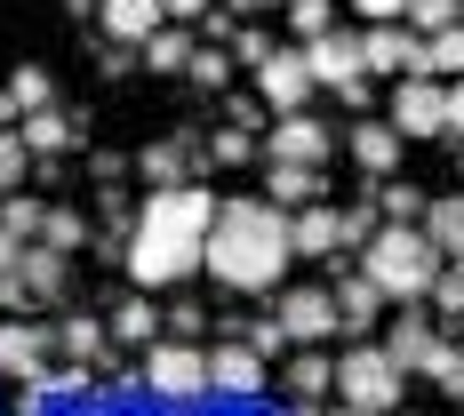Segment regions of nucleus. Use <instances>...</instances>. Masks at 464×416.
<instances>
[{
    "label": "nucleus",
    "mask_w": 464,
    "mask_h": 416,
    "mask_svg": "<svg viewBox=\"0 0 464 416\" xmlns=\"http://www.w3.org/2000/svg\"><path fill=\"white\" fill-rule=\"evenodd\" d=\"M401 129H392V121H361V129H353V160H361V177H392V169H401Z\"/></svg>",
    "instance_id": "412c9836"
},
{
    "label": "nucleus",
    "mask_w": 464,
    "mask_h": 416,
    "mask_svg": "<svg viewBox=\"0 0 464 416\" xmlns=\"http://www.w3.org/2000/svg\"><path fill=\"white\" fill-rule=\"evenodd\" d=\"M457 185H464V137H457Z\"/></svg>",
    "instance_id": "09e8293b"
},
{
    "label": "nucleus",
    "mask_w": 464,
    "mask_h": 416,
    "mask_svg": "<svg viewBox=\"0 0 464 416\" xmlns=\"http://www.w3.org/2000/svg\"><path fill=\"white\" fill-rule=\"evenodd\" d=\"M240 160H256V129H217V137H208V169H240Z\"/></svg>",
    "instance_id": "72a5a7b5"
},
{
    "label": "nucleus",
    "mask_w": 464,
    "mask_h": 416,
    "mask_svg": "<svg viewBox=\"0 0 464 416\" xmlns=\"http://www.w3.org/2000/svg\"><path fill=\"white\" fill-rule=\"evenodd\" d=\"M160 313H169V328H177V336H185V344H192V336H200V321H208V313H200V305H160Z\"/></svg>",
    "instance_id": "79ce46f5"
},
{
    "label": "nucleus",
    "mask_w": 464,
    "mask_h": 416,
    "mask_svg": "<svg viewBox=\"0 0 464 416\" xmlns=\"http://www.w3.org/2000/svg\"><path fill=\"white\" fill-rule=\"evenodd\" d=\"M265 8H273V0H232V16H240V24H256Z\"/></svg>",
    "instance_id": "49530a36"
},
{
    "label": "nucleus",
    "mask_w": 464,
    "mask_h": 416,
    "mask_svg": "<svg viewBox=\"0 0 464 416\" xmlns=\"http://www.w3.org/2000/svg\"><path fill=\"white\" fill-rule=\"evenodd\" d=\"M424 73L432 81H464V24H449V33L424 41Z\"/></svg>",
    "instance_id": "7c9ffc66"
},
{
    "label": "nucleus",
    "mask_w": 464,
    "mask_h": 416,
    "mask_svg": "<svg viewBox=\"0 0 464 416\" xmlns=\"http://www.w3.org/2000/svg\"><path fill=\"white\" fill-rule=\"evenodd\" d=\"M185 81H192V89H225L232 56H217V41H200V48H192V64H185Z\"/></svg>",
    "instance_id": "e433bc0d"
},
{
    "label": "nucleus",
    "mask_w": 464,
    "mask_h": 416,
    "mask_svg": "<svg viewBox=\"0 0 464 416\" xmlns=\"http://www.w3.org/2000/svg\"><path fill=\"white\" fill-rule=\"evenodd\" d=\"M104 336H112V328H104V321H89V313H64V321H56V353L89 369L96 353H104Z\"/></svg>",
    "instance_id": "a878e982"
},
{
    "label": "nucleus",
    "mask_w": 464,
    "mask_h": 416,
    "mask_svg": "<svg viewBox=\"0 0 464 416\" xmlns=\"http://www.w3.org/2000/svg\"><path fill=\"white\" fill-rule=\"evenodd\" d=\"M424 305H432L440 321H464V256L440 265V280H432V296H424Z\"/></svg>",
    "instance_id": "473e14b6"
},
{
    "label": "nucleus",
    "mask_w": 464,
    "mask_h": 416,
    "mask_svg": "<svg viewBox=\"0 0 464 416\" xmlns=\"http://www.w3.org/2000/svg\"><path fill=\"white\" fill-rule=\"evenodd\" d=\"M288 208H273L265 192H248V200H217V225H208V280H225L240 296H256V288H273L288 273Z\"/></svg>",
    "instance_id": "f03ea898"
},
{
    "label": "nucleus",
    "mask_w": 464,
    "mask_h": 416,
    "mask_svg": "<svg viewBox=\"0 0 464 416\" xmlns=\"http://www.w3.org/2000/svg\"><path fill=\"white\" fill-rule=\"evenodd\" d=\"M232 56H240V64H265L273 48H265V33H256V24H240V33H232Z\"/></svg>",
    "instance_id": "a19ab883"
},
{
    "label": "nucleus",
    "mask_w": 464,
    "mask_h": 416,
    "mask_svg": "<svg viewBox=\"0 0 464 416\" xmlns=\"http://www.w3.org/2000/svg\"><path fill=\"white\" fill-rule=\"evenodd\" d=\"M328 416H369V409H353V401H336V409H328Z\"/></svg>",
    "instance_id": "de8ad7c7"
},
{
    "label": "nucleus",
    "mask_w": 464,
    "mask_h": 416,
    "mask_svg": "<svg viewBox=\"0 0 464 416\" xmlns=\"http://www.w3.org/2000/svg\"><path fill=\"white\" fill-rule=\"evenodd\" d=\"M449 137H464V81H449Z\"/></svg>",
    "instance_id": "a18cd8bd"
},
{
    "label": "nucleus",
    "mask_w": 464,
    "mask_h": 416,
    "mask_svg": "<svg viewBox=\"0 0 464 416\" xmlns=\"http://www.w3.org/2000/svg\"><path fill=\"white\" fill-rule=\"evenodd\" d=\"M288 392H296V401H328V392H336V361H328L321 344H304V353L288 361Z\"/></svg>",
    "instance_id": "393cba45"
},
{
    "label": "nucleus",
    "mask_w": 464,
    "mask_h": 416,
    "mask_svg": "<svg viewBox=\"0 0 464 416\" xmlns=\"http://www.w3.org/2000/svg\"><path fill=\"white\" fill-rule=\"evenodd\" d=\"M96 24H104V41L144 48L160 24H169V8H160V0H96Z\"/></svg>",
    "instance_id": "2eb2a0df"
},
{
    "label": "nucleus",
    "mask_w": 464,
    "mask_h": 416,
    "mask_svg": "<svg viewBox=\"0 0 464 416\" xmlns=\"http://www.w3.org/2000/svg\"><path fill=\"white\" fill-rule=\"evenodd\" d=\"M192 160H208V137H200V129H177V137H160V144H144V152H137V177L152 192H160V185H192V177H185Z\"/></svg>",
    "instance_id": "9b49d317"
},
{
    "label": "nucleus",
    "mask_w": 464,
    "mask_h": 416,
    "mask_svg": "<svg viewBox=\"0 0 464 416\" xmlns=\"http://www.w3.org/2000/svg\"><path fill=\"white\" fill-rule=\"evenodd\" d=\"M384 305H392V296H384L369 273H344V280H336V328H344V336H369V328L384 321Z\"/></svg>",
    "instance_id": "a211bd4d"
},
{
    "label": "nucleus",
    "mask_w": 464,
    "mask_h": 416,
    "mask_svg": "<svg viewBox=\"0 0 464 416\" xmlns=\"http://www.w3.org/2000/svg\"><path fill=\"white\" fill-rule=\"evenodd\" d=\"M280 328H288V344H328L336 336V288H288Z\"/></svg>",
    "instance_id": "f8f14e48"
},
{
    "label": "nucleus",
    "mask_w": 464,
    "mask_h": 416,
    "mask_svg": "<svg viewBox=\"0 0 464 416\" xmlns=\"http://www.w3.org/2000/svg\"><path fill=\"white\" fill-rule=\"evenodd\" d=\"M457 24H464V16H457Z\"/></svg>",
    "instance_id": "3c124183"
},
{
    "label": "nucleus",
    "mask_w": 464,
    "mask_h": 416,
    "mask_svg": "<svg viewBox=\"0 0 464 416\" xmlns=\"http://www.w3.org/2000/svg\"><path fill=\"white\" fill-rule=\"evenodd\" d=\"M41 177V152L24 144V129H0V192H24Z\"/></svg>",
    "instance_id": "bb28decb"
},
{
    "label": "nucleus",
    "mask_w": 464,
    "mask_h": 416,
    "mask_svg": "<svg viewBox=\"0 0 464 416\" xmlns=\"http://www.w3.org/2000/svg\"><path fill=\"white\" fill-rule=\"evenodd\" d=\"M265 353H256V344H217V353H208V392H217V401H256V392H265Z\"/></svg>",
    "instance_id": "9d476101"
},
{
    "label": "nucleus",
    "mask_w": 464,
    "mask_h": 416,
    "mask_svg": "<svg viewBox=\"0 0 464 416\" xmlns=\"http://www.w3.org/2000/svg\"><path fill=\"white\" fill-rule=\"evenodd\" d=\"M16 265H24V240H16V232L0 225V273H16Z\"/></svg>",
    "instance_id": "c03bdc74"
},
{
    "label": "nucleus",
    "mask_w": 464,
    "mask_h": 416,
    "mask_svg": "<svg viewBox=\"0 0 464 416\" xmlns=\"http://www.w3.org/2000/svg\"><path fill=\"white\" fill-rule=\"evenodd\" d=\"M321 169H313V160H265V200H273V208H288V217H296V208H313V200H321Z\"/></svg>",
    "instance_id": "dca6fc26"
},
{
    "label": "nucleus",
    "mask_w": 464,
    "mask_h": 416,
    "mask_svg": "<svg viewBox=\"0 0 464 416\" xmlns=\"http://www.w3.org/2000/svg\"><path fill=\"white\" fill-rule=\"evenodd\" d=\"M440 248L424 240V225H376V240L361 248V273L392 296V305H424L432 296V280H440Z\"/></svg>",
    "instance_id": "7ed1b4c3"
},
{
    "label": "nucleus",
    "mask_w": 464,
    "mask_h": 416,
    "mask_svg": "<svg viewBox=\"0 0 464 416\" xmlns=\"http://www.w3.org/2000/svg\"><path fill=\"white\" fill-rule=\"evenodd\" d=\"M457 16H464V0H409V24H417L424 41H432V33H449Z\"/></svg>",
    "instance_id": "4c0bfd02"
},
{
    "label": "nucleus",
    "mask_w": 464,
    "mask_h": 416,
    "mask_svg": "<svg viewBox=\"0 0 464 416\" xmlns=\"http://www.w3.org/2000/svg\"><path fill=\"white\" fill-rule=\"evenodd\" d=\"M160 8H169V24H200L208 16V0H160Z\"/></svg>",
    "instance_id": "37998d69"
},
{
    "label": "nucleus",
    "mask_w": 464,
    "mask_h": 416,
    "mask_svg": "<svg viewBox=\"0 0 464 416\" xmlns=\"http://www.w3.org/2000/svg\"><path fill=\"white\" fill-rule=\"evenodd\" d=\"M144 392L152 401H169V409H185L208 392V353L185 344V336H169V344H144Z\"/></svg>",
    "instance_id": "39448f33"
},
{
    "label": "nucleus",
    "mask_w": 464,
    "mask_h": 416,
    "mask_svg": "<svg viewBox=\"0 0 464 416\" xmlns=\"http://www.w3.org/2000/svg\"><path fill=\"white\" fill-rule=\"evenodd\" d=\"M288 24H296V41H321L336 33V0H288Z\"/></svg>",
    "instance_id": "c9c22d12"
},
{
    "label": "nucleus",
    "mask_w": 464,
    "mask_h": 416,
    "mask_svg": "<svg viewBox=\"0 0 464 416\" xmlns=\"http://www.w3.org/2000/svg\"><path fill=\"white\" fill-rule=\"evenodd\" d=\"M424 240H432L440 256H464V192H440V200H424Z\"/></svg>",
    "instance_id": "5701e85b"
},
{
    "label": "nucleus",
    "mask_w": 464,
    "mask_h": 416,
    "mask_svg": "<svg viewBox=\"0 0 464 416\" xmlns=\"http://www.w3.org/2000/svg\"><path fill=\"white\" fill-rule=\"evenodd\" d=\"M225 121H232V129H265V96H232Z\"/></svg>",
    "instance_id": "ea45409f"
},
{
    "label": "nucleus",
    "mask_w": 464,
    "mask_h": 416,
    "mask_svg": "<svg viewBox=\"0 0 464 416\" xmlns=\"http://www.w3.org/2000/svg\"><path fill=\"white\" fill-rule=\"evenodd\" d=\"M16 129H24V144H33L41 160H56V152H72V144H81V112H64V104H41V112H24Z\"/></svg>",
    "instance_id": "aec40b11"
},
{
    "label": "nucleus",
    "mask_w": 464,
    "mask_h": 416,
    "mask_svg": "<svg viewBox=\"0 0 464 416\" xmlns=\"http://www.w3.org/2000/svg\"><path fill=\"white\" fill-rule=\"evenodd\" d=\"M321 89L313 81V64H304V48H273L265 64H256V96L273 104V112H304V96Z\"/></svg>",
    "instance_id": "1a4fd4ad"
},
{
    "label": "nucleus",
    "mask_w": 464,
    "mask_h": 416,
    "mask_svg": "<svg viewBox=\"0 0 464 416\" xmlns=\"http://www.w3.org/2000/svg\"><path fill=\"white\" fill-rule=\"evenodd\" d=\"M208 225H217V192L200 185H160L144 192L137 208V232H129V280L137 288H177V280H192L200 265H208Z\"/></svg>",
    "instance_id": "f257e3e1"
},
{
    "label": "nucleus",
    "mask_w": 464,
    "mask_h": 416,
    "mask_svg": "<svg viewBox=\"0 0 464 416\" xmlns=\"http://www.w3.org/2000/svg\"><path fill=\"white\" fill-rule=\"evenodd\" d=\"M328 152H336V137H328L313 112H273V137H265V160H313L321 169Z\"/></svg>",
    "instance_id": "ddd939ff"
},
{
    "label": "nucleus",
    "mask_w": 464,
    "mask_h": 416,
    "mask_svg": "<svg viewBox=\"0 0 464 416\" xmlns=\"http://www.w3.org/2000/svg\"><path fill=\"white\" fill-rule=\"evenodd\" d=\"M288 248H296V256H336V248H344V208H328V200L296 208V217H288Z\"/></svg>",
    "instance_id": "f3484780"
},
{
    "label": "nucleus",
    "mask_w": 464,
    "mask_h": 416,
    "mask_svg": "<svg viewBox=\"0 0 464 416\" xmlns=\"http://www.w3.org/2000/svg\"><path fill=\"white\" fill-rule=\"evenodd\" d=\"M192 48H200V41H192L185 24H160V33L144 41V73H185V64H192Z\"/></svg>",
    "instance_id": "cd10ccee"
},
{
    "label": "nucleus",
    "mask_w": 464,
    "mask_h": 416,
    "mask_svg": "<svg viewBox=\"0 0 464 416\" xmlns=\"http://www.w3.org/2000/svg\"><path fill=\"white\" fill-rule=\"evenodd\" d=\"M304 48V64H313V81L321 89H353L369 64H361V33H321V41H296Z\"/></svg>",
    "instance_id": "4468645a"
},
{
    "label": "nucleus",
    "mask_w": 464,
    "mask_h": 416,
    "mask_svg": "<svg viewBox=\"0 0 464 416\" xmlns=\"http://www.w3.org/2000/svg\"><path fill=\"white\" fill-rule=\"evenodd\" d=\"M41 240H48V248H64V256H81V248H96V225L81 217V208H48Z\"/></svg>",
    "instance_id": "c85d7f7f"
},
{
    "label": "nucleus",
    "mask_w": 464,
    "mask_h": 416,
    "mask_svg": "<svg viewBox=\"0 0 464 416\" xmlns=\"http://www.w3.org/2000/svg\"><path fill=\"white\" fill-rule=\"evenodd\" d=\"M361 24H409V0H353Z\"/></svg>",
    "instance_id": "58836bf2"
},
{
    "label": "nucleus",
    "mask_w": 464,
    "mask_h": 416,
    "mask_svg": "<svg viewBox=\"0 0 464 416\" xmlns=\"http://www.w3.org/2000/svg\"><path fill=\"white\" fill-rule=\"evenodd\" d=\"M56 369V328L41 321H0V376H16V384H41V376Z\"/></svg>",
    "instance_id": "0eeeda50"
},
{
    "label": "nucleus",
    "mask_w": 464,
    "mask_h": 416,
    "mask_svg": "<svg viewBox=\"0 0 464 416\" xmlns=\"http://www.w3.org/2000/svg\"><path fill=\"white\" fill-rule=\"evenodd\" d=\"M64 265H72L64 248H48V240H24V265H16V273H24V288H33V296H64Z\"/></svg>",
    "instance_id": "b1692460"
},
{
    "label": "nucleus",
    "mask_w": 464,
    "mask_h": 416,
    "mask_svg": "<svg viewBox=\"0 0 464 416\" xmlns=\"http://www.w3.org/2000/svg\"><path fill=\"white\" fill-rule=\"evenodd\" d=\"M384 121H392L409 144L449 137V81H432V73H409V81H392V112H384Z\"/></svg>",
    "instance_id": "423d86ee"
},
{
    "label": "nucleus",
    "mask_w": 464,
    "mask_h": 416,
    "mask_svg": "<svg viewBox=\"0 0 464 416\" xmlns=\"http://www.w3.org/2000/svg\"><path fill=\"white\" fill-rule=\"evenodd\" d=\"M376 217L384 225H424V192L417 185H376Z\"/></svg>",
    "instance_id": "2f4dec72"
},
{
    "label": "nucleus",
    "mask_w": 464,
    "mask_h": 416,
    "mask_svg": "<svg viewBox=\"0 0 464 416\" xmlns=\"http://www.w3.org/2000/svg\"><path fill=\"white\" fill-rule=\"evenodd\" d=\"M160 321H169V313L137 288V296H121V305H112V344H137V353H144V344H160Z\"/></svg>",
    "instance_id": "4be33fe9"
},
{
    "label": "nucleus",
    "mask_w": 464,
    "mask_h": 416,
    "mask_svg": "<svg viewBox=\"0 0 464 416\" xmlns=\"http://www.w3.org/2000/svg\"><path fill=\"white\" fill-rule=\"evenodd\" d=\"M392 416H409V409H392Z\"/></svg>",
    "instance_id": "8fccbe9b"
},
{
    "label": "nucleus",
    "mask_w": 464,
    "mask_h": 416,
    "mask_svg": "<svg viewBox=\"0 0 464 416\" xmlns=\"http://www.w3.org/2000/svg\"><path fill=\"white\" fill-rule=\"evenodd\" d=\"M432 344H440V328H432V313H417V305H401V321L384 328V353H392L401 369L417 376V369H424V353H432Z\"/></svg>",
    "instance_id": "6ab92c4d"
},
{
    "label": "nucleus",
    "mask_w": 464,
    "mask_h": 416,
    "mask_svg": "<svg viewBox=\"0 0 464 416\" xmlns=\"http://www.w3.org/2000/svg\"><path fill=\"white\" fill-rule=\"evenodd\" d=\"M401 384H409V369H401L384 344H353V353H336V401H353V409L392 416V409H401Z\"/></svg>",
    "instance_id": "20e7f679"
},
{
    "label": "nucleus",
    "mask_w": 464,
    "mask_h": 416,
    "mask_svg": "<svg viewBox=\"0 0 464 416\" xmlns=\"http://www.w3.org/2000/svg\"><path fill=\"white\" fill-rule=\"evenodd\" d=\"M361 64L384 73V81H409V73H424V33L417 24H369L361 33Z\"/></svg>",
    "instance_id": "6e6552de"
},
{
    "label": "nucleus",
    "mask_w": 464,
    "mask_h": 416,
    "mask_svg": "<svg viewBox=\"0 0 464 416\" xmlns=\"http://www.w3.org/2000/svg\"><path fill=\"white\" fill-rule=\"evenodd\" d=\"M41 200H33V192H0V225L16 232V240H41Z\"/></svg>",
    "instance_id": "f704fd0d"
},
{
    "label": "nucleus",
    "mask_w": 464,
    "mask_h": 416,
    "mask_svg": "<svg viewBox=\"0 0 464 416\" xmlns=\"http://www.w3.org/2000/svg\"><path fill=\"white\" fill-rule=\"evenodd\" d=\"M417 376H424V384H440V392H449V401L464 409V344H432Z\"/></svg>",
    "instance_id": "c756f323"
}]
</instances>
